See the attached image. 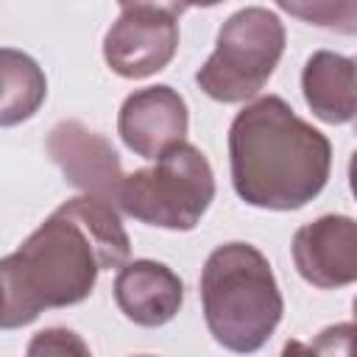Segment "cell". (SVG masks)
<instances>
[{"label":"cell","mask_w":357,"mask_h":357,"mask_svg":"<svg viewBox=\"0 0 357 357\" xmlns=\"http://www.w3.org/2000/svg\"><path fill=\"white\" fill-rule=\"evenodd\" d=\"M25 357H92L86 340L67 326H47L28 340Z\"/></svg>","instance_id":"cell-13"},{"label":"cell","mask_w":357,"mask_h":357,"mask_svg":"<svg viewBox=\"0 0 357 357\" xmlns=\"http://www.w3.org/2000/svg\"><path fill=\"white\" fill-rule=\"evenodd\" d=\"M114 301L137 326H162L184 304V282L173 268L156 259L126 262L114 276Z\"/></svg>","instance_id":"cell-10"},{"label":"cell","mask_w":357,"mask_h":357,"mask_svg":"<svg viewBox=\"0 0 357 357\" xmlns=\"http://www.w3.org/2000/svg\"><path fill=\"white\" fill-rule=\"evenodd\" d=\"M176 3H123L103 36V59L120 78H148L165 70L178 50Z\"/></svg>","instance_id":"cell-6"},{"label":"cell","mask_w":357,"mask_h":357,"mask_svg":"<svg viewBox=\"0 0 357 357\" xmlns=\"http://www.w3.org/2000/svg\"><path fill=\"white\" fill-rule=\"evenodd\" d=\"M47 98L45 70L17 47H0V128L31 120Z\"/></svg>","instance_id":"cell-12"},{"label":"cell","mask_w":357,"mask_h":357,"mask_svg":"<svg viewBox=\"0 0 357 357\" xmlns=\"http://www.w3.org/2000/svg\"><path fill=\"white\" fill-rule=\"evenodd\" d=\"M234 192L257 209L307 206L329 181L332 142L279 95L245 103L229 126Z\"/></svg>","instance_id":"cell-1"},{"label":"cell","mask_w":357,"mask_h":357,"mask_svg":"<svg viewBox=\"0 0 357 357\" xmlns=\"http://www.w3.org/2000/svg\"><path fill=\"white\" fill-rule=\"evenodd\" d=\"M215 198V173L209 159L190 142L170 148L151 167L123 176L114 206L128 218L170 229L190 231L201 223Z\"/></svg>","instance_id":"cell-4"},{"label":"cell","mask_w":357,"mask_h":357,"mask_svg":"<svg viewBox=\"0 0 357 357\" xmlns=\"http://www.w3.org/2000/svg\"><path fill=\"white\" fill-rule=\"evenodd\" d=\"M47 153L73 187H78L84 195L114 204L126 173L117 151L103 134L89 131L78 120H61L47 134Z\"/></svg>","instance_id":"cell-8"},{"label":"cell","mask_w":357,"mask_h":357,"mask_svg":"<svg viewBox=\"0 0 357 357\" xmlns=\"http://www.w3.org/2000/svg\"><path fill=\"white\" fill-rule=\"evenodd\" d=\"M279 357H315V354H312L310 343H301V340H287V343L282 346V354H279Z\"/></svg>","instance_id":"cell-15"},{"label":"cell","mask_w":357,"mask_h":357,"mask_svg":"<svg viewBox=\"0 0 357 357\" xmlns=\"http://www.w3.org/2000/svg\"><path fill=\"white\" fill-rule=\"evenodd\" d=\"M190 114L184 98L167 86H145L131 92L117 114V134L128 151L142 159H159L187 137Z\"/></svg>","instance_id":"cell-7"},{"label":"cell","mask_w":357,"mask_h":357,"mask_svg":"<svg viewBox=\"0 0 357 357\" xmlns=\"http://www.w3.org/2000/svg\"><path fill=\"white\" fill-rule=\"evenodd\" d=\"M293 262L304 282L337 290L357 279V223L349 215H321L293 234Z\"/></svg>","instance_id":"cell-9"},{"label":"cell","mask_w":357,"mask_h":357,"mask_svg":"<svg viewBox=\"0 0 357 357\" xmlns=\"http://www.w3.org/2000/svg\"><path fill=\"white\" fill-rule=\"evenodd\" d=\"M137 357H151V354H137Z\"/></svg>","instance_id":"cell-17"},{"label":"cell","mask_w":357,"mask_h":357,"mask_svg":"<svg viewBox=\"0 0 357 357\" xmlns=\"http://www.w3.org/2000/svg\"><path fill=\"white\" fill-rule=\"evenodd\" d=\"M3 318H6V287L0 282V329H3Z\"/></svg>","instance_id":"cell-16"},{"label":"cell","mask_w":357,"mask_h":357,"mask_svg":"<svg viewBox=\"0 0 357 357\" xmlns=\"http://www.w3.org/2000/svg\"><path fill=\"white\" fill-rule=\"evenodd\" d=\"M357 67L351 56L315 50L301 70V92L312 114L329 126L354 120L357 109Z\"/></svg>","instance_id":"cell-11"},{"label":"cell","mask_w":357,"mask_h":357,"mask_svg":"<svg viewBox=\"0 0 357 357\" xmlns=\"http://www.w3.org/2000/svg\"><path fill=\"white\" fill-rule=\"evenodd\" d=\"M100 271H112L100 243L84 220L61 204L14 254L0 259V282L6 287L3 329L28 326L42 310L84 301Z\"/></svg>","instance_id":"cell-2"},{"label":"cell","mask_w":357,"mask_h":357,"mask_svg":"<svg viewBox=\"0 0 357 357\" xmlns=\"http://www.w3.org/2000/svg\"><path fill=\"white\" fill-rule=\"evenodd\" d=\"M351 340H354V324L343 321V324L326 326L312 340L310 349L315 357H351Z\"/></svg>","instance_id":"cell-14"},{"label":"cell","mask_w":357,"mask_h":357,"mask_svg":"<svg viewBox=\"0 0 357 357\" xmlns=\"http://www.w3.org/2000/svg\"><path fill=\"white\" fill-rule=\"evenodd\" d=\"M201 304L209 335L234 354L259 351L284 312L271 262L251 243H223L206 257Z\"/></svg>","instance_id":"cell-3"},{"label":"cell","mask_w":357,"mask_h":357,"mask_svg":"<svg viewBox=\"0 0 357 357\" xmlns=\"http://www.w3.org/2000/svg\"><path fill=\"white\" fill-rule=\"evenodd\" d=\"M287 33L276 11L245 6L220 25L215 50L195 73V84L218 103L251 100L273 75Z\"/></svg>","instance_id":"cell-5"}]
</instances>
